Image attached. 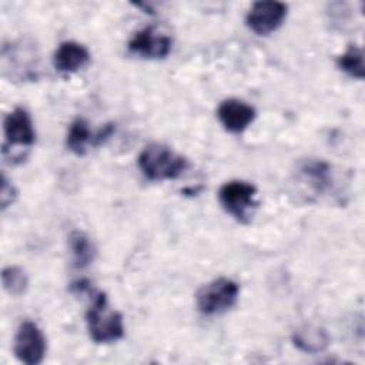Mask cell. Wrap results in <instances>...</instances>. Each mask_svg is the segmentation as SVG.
<instances>
[{
    "label": "cell",
    "instance_id": "obj_1",
    "mask_svg": "<svg viewBox=\"0 0 365 365\" xmlns=\"http://www.w3.org/2000/svg\"><path fill=\"white\" fill-rule=\"evenodd\" d=\"M137 163L144 177L151 181L175 180L188 168V160L184 155L160 143L145 145Z\"/></svg>",
    "mask_w": 365,
    "mask_h": 365
},
{
    "label": "cell",
    "instance_id": "obj_13",
    "mask_svg": "<svg viewBox=\"0 0 365 365\" xmlns=\"http://www.w3.org/2000/svg\"><path fill=\"white\" fill-rule=\"evenodd\" d=\"M292 341L295 346L305 352H319L327 348L329 338L327 332L321 328L315 327H305L299 328L298 331L294 332Z\"/></svg>",
    "mask_w": 365,
    "mask_h": 365
},
{
    "label": "cell",
    "instance_id": "obj_7",
    "mask_svg": "<svg viewBox=\"0 0 365 365\" xmlns=\"http://www.w3.org/2000/svg\"><path fill=\"white\" fill-rule=\"evenodd\" d=\"M171 47V37L153 26L138 30L128 41V50L145 58H164L170 54Z\"/></svg>",
    "mask_w": 365,
    "mask_h": 365
},
{
    "label": "cell",
    "instance_id": "obj_8",
    "mask_svg": "<svg viewBox=\"0 0 365 365\" xmlns=\"http://www.w3.org/2000/svg\"><path fill=\"white\" fill-rule=\"evenodd\" d=\"M3 128H4V137H6V144L4 147H30L36 141V133L33 127V121L29 115V113L21 108L16 107L11 110L4 121H3Z\"/></svg>",
    "mask_w": 365,
    "mask_h": 365
},
{
    "label": "cell",
    "instance_id": "obj_15",
    "mask_svg": "<svg viewBox=\"0 0 365 365\" xmlns=\"http://www.w3.org/2000/svg\"><path fill=\"white\" fill-rule=\"evenodd\" d=\"M302 174L307 177L309 185L318 191L322 192L329 187V173L331 167L324 161H308L301 167Z\"/></svg>",
    "mask_w": 365,
    "mask_h": 365
},
{
    "label": "cell",
    "instance_id": "obj_9",
    "mask_svg": "<svg viewBox=\"0 0 365 365\" xmlns=\"http://www.w3.org/2000/svg\"><path fill=\"white\" fill-rule=\"evenodd\" d=\"M255 108L238 98H227L217 108V117L222 127L234 134L242 133L255 120Z\"/></svg>",
    "mask_w": 365,
    "mask_h": 365
},
{
    "label": "cell",
    "instance_id": "obj_4",
    "mask_svg": "<svg viewBox=\"0 0 365 365\" xmlns=\"http://www.w3.org/2000/svg\"><path fill=\"white\" fill-rule=\"evenodd\" d=\"M257 188L247 181L232 180L221 185L218 200L221 207L238 222L248 224L258 202L255 200Z\"/></svg>",
    "mask_w": 365,
    "mask_h": 365
},
{
    "label": "cell",
    "instance_id": "obj_16",
    "mask_svg": "<svg viewBox=\"0 0 365 365\" xmlns=\"http://www.w3.org/2000/svg\"><path fill=\"white\" fill-rule=\"evenodd\" d=\"M1 284L10 295L19 297L26 292L29 287V277L21 267L10 265L1 271Z\"/></svg>",
    "mask_w": 365,
    "mask_h": 365
},
{
    "label": "cell",
    "instance_id": "obj_2",
    "mask_svg": "<svg viewBox=\"0 0 365 365\" xmlns=\"http://www.w3.org/2000/svg\"><path fill=\"white\" fill-rule=\"evenodd\" d=\"M90 338L96 344H111L124 336L123 315L108 305L104 292H94L86 315Z\"/></svg>",
    "mask_w": 365,
    "mask_h": 365
},
{
    "label": "cell",
    "instance_id": "obj_12",
    "mask_svg": "<svg viewBox=\"0 0 365 365\" xmlns=\"http://www.w3.org/2000/svg\"><path fill=\"white\" fill-rule=\"evenodd\" d=\"M93 138H94V134H91L87 121L83 118H76L68 127L66 145L71 153L77 155H84L87 151V147L90 144L93 145Z\"/></svg>",
    "mask_w": 365,
    "mask_h": 365
},
{
    "label": "cell",
    "instance_id": "obj_5",
    "mask_svg": "<svg viewBox=\"0 0 365 365\" xmlns=\"http://www.w3.org/2000/svg\"><path fill=\"white\" fill-rule=\"evenodd\" d=\"M16 358L27 365H37L44 359L47 344L43 331L33 321H23L14 335Z\"/></svg>",
    "mask_w": 365,
    "mask_h": 365
},
{
    "label": "cell",
    "instance_id": "obj_18",
    "mask_svg": "<svg viewBox=\"0 0 365 365\" xmlns=\"http://www.w3.org/2000/svg\"><path fill=\"white\" fill-rule=\"evenodd\" d=\"M114 124L110 123V124H106L103 128H100L96 134H94V138H93V147H97L100 144H103L106 140H108L114 131Z\"/></svg>",
    "mask_w": 365,
    "mask_h": 365
},
{
    "label": "cell",
    "instance_id": "obj_14",
    "mask_svg": "<svg viewBox=\"0 0 365 365\" xmlns=\"http://www.w3.org/2000/svg\"><path fill=\"white\" fill-rule=\"evenodd\" d=\"M336 66L341 71L348 74L352 78L362 80L365 77V66H364V53L362 48L356 44H349L345 53H342L338 60Z\"/></svg>",
    "mask_w": 365,
    "mask_h": 365
},
{
    "label": "cell",
    "instance_id": "obj_3",
    "mask_svg": "<svg viewBox=\"0 0 365 365\" xmlns=\"http://www.w3.org/2000/svg\"><path fill=\"white\" fill-rule=\"evenodd\" d=\"M240 287L230 278H217L202 285L197 295L195 304L202 315H220L230 311L238 299Z\"/></svg>",
    "mask_w": 365,
    "mask_h": 365
},
{
    "label": "cell",
    "instance_id": "obj_11",
    "mask_svg": "<svg viewBox=\"0 0 365 365\" xmlns=\"http://www.w3.org/2000/svg\"><path fill=\"white\" fill-rule=\"evenodd\" d=\"M68 248L71 251L73 265L78 269L88 267L96 259V255H97L96 245L83 231L74 230L70 232Z\"/></svg>",
    "mask_w": 365,
    "mask_h": 365
},
{
    "label": "cell",
    "instance_id": "obj_10",
    "mask_svg": "<svg viewBox=\"0 0 365 365\" xmlns=\"http://www.w3.org/2000/svg\"><path fill=\"white\" fill-rule=\"evenodd\" d=\"M90 60V51L77 41H63L53 56V64L57 71L73 73L84 67Z\"/></svg>",
    "mask_w": 365,
    "mask_h": 365
},
{
    "label": "cell",
    "instance_id": "obj_17",
    "mask_svg": "<svg viewBox=\"0 0 365 365\" xmlns=\"http://www.w3.org/2000/svg\"><path fill=\"white\" fill-rule=\"evenodd\" d=\"M17 191L14 188V185L6 178V175H3L1 178V190H0V202H1V208H7L9 205H11L16 200Z\"/></svg>",
    "mask_w": 365,
    "mask_h": 365
},
{
    "label": "cell",
    "instance_id": "obj_6",
    "mask_svg": "<svg viewBox=\"0 0 365 365\" xmlns=\"http://www.w3.org/2000/svg\"><path fill=\"white\" fill-rule=\"evenodd\" d=\"M288 7L281 1H257L247 13L245 23L258 36H268L275 31L285 20Z\"/></svg>",
    "mask_w": 365,
    "mask_h": 365
}]
</instances>
